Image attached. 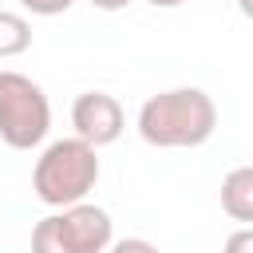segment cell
Returning <instances> with one entry per match:
<instances>
[{
	"label": "cell",
	"mask_w": 253,
	"mask_h": 253,
	"mask_svg": "<svg viewBox=\"0 0 253 253\" xmlns=\"http://www.w3.org/2000/svg\"><path fill=\"white\" fill-rule=\"evenodd\" d=\"M51 130L47 91L24 71H0V142L12 150H32Z\"/></svg>",
	"instance_id": "cell-4"
},
{
	"label": "cell",
	"mask_w": 253,
	"mask_h": 253,
	"mask_svg": "<svg viewBox=\"0 0 253 253\" xmlns=\"http://www.w3.org/2000/svg\"><path fill=\"white\" fill-rule=\"evenodd\" d=\"M71 126H75V134L83 142L111 146L126 130V115H123V103L111 91H83L71 103Z\"/></svg>",
	"instance_id": "cell-5"
},
{
	"label": "cell",
	"mask_w": 253,
	"mask_h": 253,
	"mask_svg": "<svg viewBox=\"0 0 253 253\" xmlns=\"http://www.w3.org/2000/svg\"><path fill=\"white\" fill-rule=\"evenodd\" d=\"M107 253H162V249L146 237H119V241H111Z\"/></svg>",
	"instance_id": "cell-10"
},
{
	"label": "cell",
	"mask_w": 253,
	"mask_h": 253,
	"mask_svg": "<svg viewBox=\"0 0 253 253\" xmlns=\"http://www.w3.org/2000/svg\"><path fill=\"white\" fill-rule=\"evenodd\" d=\"M99 174H103L99 146L71 134V138H55L40 150L36 170H32V190L47 210H63V206L87 202V194L99 186Z\"/></svg>",
	"instance_id": "cell-2"
},
{
	"label": "cell",
	"mask_w": 253,
	"mask_h": 253,
	"mask_svg": "<svg viewBox=\"0 0 253 253\" xmlns=\"http://www.w3.org/2000/svg\"><path fill=\"white\" fill-rule=\"evenodd\" d=\"M221 210L225 217L253 225V166H233L221 178Z\"/></svg>",
	"instance_id": "cell-6"
},
{
	"label": "cell",
	"mask_w": 253,
	"mask_h": 253,
	"mask_svg": "<svg viewBox=\"0 0 253 253\" xmlns=\"http://www.w3.org/2000/svg\"><path fill=\"white\" fill-rule=\"evenodd\" d=\"M91 8H99V12H123L130 0H87Z\"/></svg>",
	"instance_id": "cell-11"
},
{
	"label": "cell",
	"mask_w": 253,
	"mask_h": 253,
	"mask_svg": "<svg viewBox=\"0 0 253 253\" xmlns=\"http://www.w3.org/2000/svg\"><path fill=\"white\" fill-rule=\"evenodd\" d=\"M138 134L146 146L158 150H190L213 138L217 130V103L202 87H170L150 95L138 107Z\"/></svg>",
	"instance_id": "cell-1"
},
{
	"label": "cell",
	"mask_w": 253,
	"mask_h": 253,
	"mask_svg": "<svg viewBox=\"0 0 253 253\" xmlns=\"http://www.w3.org/2000/svg\"><path fill=\"white\" fill-rule=\"evenodd\" d=\"M32 47V24L20 12H4L0 8V59H12L20 51Z\"/></svg>",
	"instance_id": "cell-7"
},
{
	"label": "cell",
	"mask_w": 253,
	"mask_h": 253,
	"mask_svg": "<svg viewBox=\"0 0 253 253\" xmlns=\"http://www.w3.org/2000/svg\"><path fill=\"white\" fill-rule=\"evenodd\" d=\"M237 8H241V16H245V20H253V0H237Z\"/></svg>",
	"instance_id": "cell-13"
},
{
	"label": "cell",
	"mask_w": 253,
	"mask_h": 253,
	"mask_svg": "<svg viewBox=\"0 0 253 253\" xmlns=\"http://www.w3.org/2000/svg\"><path fill=\"white\" fill-rule=\"evenodd\" d=\"M24 12H32V16H59V12H67L75 0H16Z\"/></svg>",
	"instance_id": "cell-8"
},
{
	"label": "cell",
	"mask_w": 253,
	"mask_h": 253,
	"mask_svg": "<svg viewBox=\"0 0 253 253\" xmlns=\"http://www.w3.org/2000/svg\"><path fill=\"white\" fill-rule=\"evenodd\" d=\"M146 4H154V8H178V4H186V0H146Z\"/></svg>",
	"instance_id": "cell-12"
},
{
	"label": "cell",
	"mask_w": 253,
	"mask_h": 253,
	"mask_svg": "<svg viewBox=\"0 0 253 253\" xmlns=\"http://www.w3.org/2000/svg\"><path fill=\"white\" fill-rule=\"evenodd\" d=\"M221 253H253V225H237V229L225 237Z\"/></svg>",
	"instance_id": "cell-9"
},
{
	"label": "cell",
	"mask_w": 253,
	"mask_h": 253,
	"mask_svg": "<svg viewBox=\"0 0 253 253\" xmlns=\"http://www.w3.org/2000/svg\"><path fill=\"white\" fill-rule=\"evenodd\" d=\"M115 241V221L95 202L63 206L36 221L32 253H107Z\"/></svg>",
	"instance_id": "cell-3"
}]
</instances>
